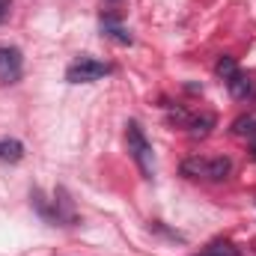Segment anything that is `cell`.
<instances>
[{"label": "cell", "instance_id": "obj_1", "mask_svg": "<svg viewBox=\"0 0 256 256\" xmlns=\"http://www.w3.org/2000/svg\"><path fill=\"white\" fill-rule=\"evenodd\" d=\"M126 140H128V152H131V158L137 161L140 173H143L146 179H152V176H155V155H152V146H149L146 134L140 131L137 122H128L126 126Z\"/></svg>", "mask_w": 256, "mask_h": 256}, {"label": "cell", "instance_id": "obj_2", "mask_svg": "<svg viewBox=\"0 0 256 256\" xmlns=\"http://www.w3.org/2000/svg\"><path fill=\"white\" fill-rule=\"evenodd\" d=\"M230 170H232V164H230V158H188L185 164H182V173L185 176H191V179H206V182H220V179H226L230 176Z\"/></svg>", "mask_w": 256, "mask_h": 256}, {"label": "cell", "instance_id": "obj_3", "mask_svg": "<svg viewBox=\"0 0 256 256\" xmlns=\"http://www.w3.org/2000/svg\"><path fill=\"white\" fill-rule=\"evenodd\" d=\"M108 72H110L108 63L92 60V57H80V60H74V63L66 68V80H72V84H92V80L104 78Z\"/></svg>", "mask_w": 256, "mask_h": 256}, {"label": "cell", "instance_id": "obj_4", "mask_svg": "<svg viewBox=\"0 0 256 256\" xmlns=\"http://www.w3.org/2000/svg\"><path fill=\"white\" fill-rule=\"evenodd\" d=\"M21 78V51L18 48H0V80L12 84Z\"/></svg>", "mask_w": 256, "mask_h": 256}, {"label": "cell", "instance_id": "obj_5", "mask_svg": "<svg viewBox=\"0 0 256 256\" xmlns=\"http://www.w3.org/2000/svg\"><path fill=\"white\" fill-rule=\"evenodd\" d=\"M226 90L232 92V98H238V102H248V98H254L256 96V84L250 74H244V72H232L230 78H226Z\"/></svg>", "mask_w": 256, "mask_h": 256}, {"label": "cell", "instance_id": "obj_6", "mask_svg": "<svg viewBox=\"0 0 256 256\" xmlns=\"http://www.w3.org/2000/svg\"><path fill=\"white\" fill-rule=\"evenodd\" d=\"M21 158H24V146H21L18 140H0V161L15 164V161H21Z\"/></svg>", "mask_w": 256, "mask_h": 256}, {"label": "cell", "instance_id": "obj_7", "mask_svg": "<svg viewBox=\"0 0 256 256\" xmlns=\"http://www.w3.org/2000/svg\"><path fill=\"white\" fill-rule=\"evenodd\" d=\"M206 256H242V250L232 242H212L206 248Z\"/></svg>", "mask_w": 256, "mask_h": 256}, {"label": "cell", "instance_id": "obj_8", "mask_svg": "<svg viewBox=\"0 0 256 256\" xmlns=\"http://www.w3.org/2000/svg\"><path fill=\"white\" fill-rule=\"evenodd\" d=\"M232 131H236L238 137H256V116H242V120H236Z\"/></svg>", "mask_w": 256, "mask_h": 256}, {"label": "cell", "instance_id": "obj_9", "mask_svg": "<svg viewBox=\"0 0 256 256\" xmlns=\"http://www.w3.org/2000/svg\"><path fill=\"white\" fill-rule=\"evenodd\" d=\"M102 30H104V33H108L110 39H116V42H122V45H128V42H131V36H128L126 30H122V27H116L114 21H104V24H102Z\"/></svg>", "mask_w": 256, "mask_h": 256}, {"label": "cell", "instance_id": "obj_10", "mask_svg": "<svg viewBox=\"0 0 256 256\" xmlns=\"http://www.w3.org/2000/svg\"><path fill=\"white\" fill-rule=\"evenodd\" d=\"M232 72H238V66H236V60H232V57H220V60H218V74H220L224 80H226Z\"/></svg>", "mask_w": 256, "mask_h": 256}, {"label": "cell", "instance_id": "obj_11", "mask_svg": "<svg viewBox=\"0 0 256 256\" xmlns=\"http://www.w3.org/2000/svg\"><path fill=\"white\" fill-rule=\"evenodd\" d=\"M9 6H12V0H0V21L9 15Z\"/></svg>", "mask_w": 256, "mask_h": 256}, {"label": "cell", "instance_id": "obj_12", "mask_svg": "<svg viewBox=\"0 0 256 256\" xmlns=\"http://www.w3.org/2000/svg\"><path fill=\"white\" fill-rule=\"evenodd\" d=\"M254 152H256V146H254Z\"/></svg>", "mask_w": 256, "mask_h": 256}]
</instances>
